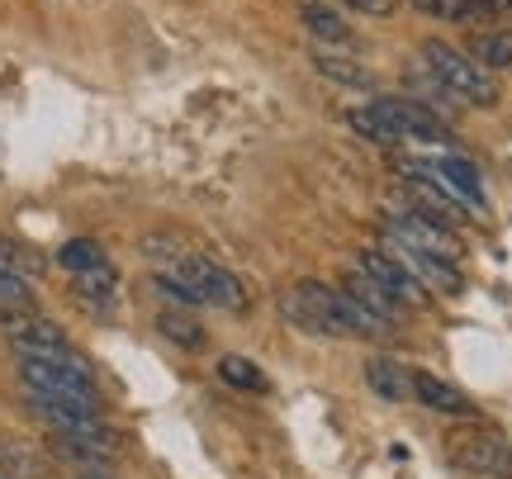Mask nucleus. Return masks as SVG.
Instances as JSON below:
<instances>
[{
  "instance_id": "1",
  "label": "nucleus",
  "mask_w": 512,
  "mask_h": 479,
  "mask_svg": "<svg viewBox=\"0 0 512 479\" xmlns=\"http://www.w3.org/2000/svg\"><path fill=\"white\" fill-rule=\"evenodd\" d=\"M280 309L313 337H389V328H394L389 318L370 314L361 299H351L347 290H332L323 280H304V285L285 290Z\"/></svg>"
},
{
  "instance_id": "2",
  "label": "nucleus",
  "mask_w": 512,
  "mask_h": 479,
  "mask_svg": "<svg viewBox=\"0 0 512 479\" xmlns=\"http://www.w3.org/2000/svg\"><path fill=\"white\" fill-rule=\"evenodd\" d=\"M422 67L437 76L456 100H465V105H479V110H494L498 105L494 72L479 67L470 53H460V48H451V43H441V38H427V43H422Z\"/></svg>"
},
{
  "instance_id": "3",
  "label": "nucleus",
  "mask_w": 512,
  "mask_h": 479,
  "mask_svg": "<svg viewBox=\"0 0 512 479\" xmlns=\"http://www.w3.org/2000/svg\"><path fill=\"white\" fill-rule=\"evenodd\" d=\"M384 233H389V238H399V242H408V247L437 252V257H446V261L465 257L456 228H446L441 219L422 214L418 204H408V200H403V204H384Z\"/></svg>"
},
{
  "instance_id": "4",
  "label": "nucleus",
  "mask_w": 512,
  "mask_h": 479,
  "mask_svg": "<svg viewBox=\"0 0 512 479\" xmlns=\"http://www.w3.org/2000/svg\"><path fill=\"white\" fill-rule=\"evenodd\" d=\"M166 276L181 280L200 304H214V309H228V314L247 309V290H242V280L233 276L228 266H214L209 257H176Z\"/></svg>"
},
{
  "instance_id": "5",
  "label": "nucleus",
  "mask_w": 512,
  "mask_h": 479,
  "mask_svg": "<svg viewBox=\"0 0 512 479\" xmlns=\"http://www.w3.org/2000/svg\"><path fill=\"white\" fill-rule=\"evenodd\" d=\"M19 380L29 394H57V399H95V380L86 361H43V356H19Z\"/></svg>"
},
{
  "instance_id": "6",
  "label": "nucleus",
  "mask_w": 512,
  "mask_h": 479,
  "mask_svg": "<svg viewBox=\"0 0 512 479\" xmlns=\"http://www.w3.org/2000/svg\"><path fill=\"white\" fill-rule=\"evenodd\" d=\"M53 451L72 465H114L119 461V432H110V427L95 418V423L53 432Z\"/></svg>"
},
{
  "instance_id": "7",
  "label": "nucleus",
  "mask_w": 512,
  "mask_h": 479,
  "mask_svg": "<svg viewBox=\"0 0 512 479\" xmlns=\"http://www.w3.org/2000/svg\"><path fill=\"white\" fill-rule=\"evenodd\" d=\"M384 252L389 257H399L413 276L427 285V295H460L465 290V276H460V266L456 261H446V257H437V252H422V247H408V242H399V238H389L384 233Z\"/></svg>"
},
{
  "instance_id": "8",
  "label": "nucleus",
  "mask_w": 512,
  "mask_h": 479,
  "mask_svg": "<svg viewBox=\"0 0 512 479\" xmlns=\"http://www.w3.org/2000/svg\"><path fill=\"white\" fill-rule=\"evenodd\" d=\"M375 110L399 129L403 143H427V148H441V143H451V129L441 124L437 114L427 110L422 100H394V95H380L375 100Z\"/></svg>"
},
{
  "instance_id": "9",
  "label": "nucleus",
  "mask_w": 512,
  "mask_h": 479,
  "mask_svg": "<svg viewBox=\"0 0 512 479\" xmlns=\"http://www.w3.org/2000/svg\"><path fill=\"white\" fill-rule=\"evenodd\" d=\"M413 171L422 176H432L441 190H451L460 204H470V209H484L489 195H484V176H479L475 162H465V157H451V152H441V157H427V162H413Z\"/></svg>"
},
{
  "instance_id": "10",
  "label": "nucleus",
  "mask_w": 512,
  "mask_h": 479,
  "mask_svg": "<svg viewBox=\"0 0 512 479\" xmlns=\"http://www.w3.org/2000/svg\"><path fill=\"white\" fill-rule=\"evenodd\" d=\"M451 456H456L460 470H470V475H489V479H512V446L494 432H475V437H460L451 446Z\"/></svg>"
},
{
  "instance_id": "11",
  "label": "nucleus",
  "mask_w": 512,
  "mask_h": 479,
  "mask_svg": "<svg viewBox=\"0 0 512 479\" xmlns=\"http://www.w3.org/2000/svg\"><path fill=\"white\" fill-rule=\"evenodd\" d=\"M356 266H361L366 276L380 280V285L399 299L403 309H422V304H427V285H422V280L413 276L399 257H389L384 247H380V252H361V257H356Z\"/></svg>"
},
{
  "instance_id": "12",
  "label": "nucleus",
  "mask_w": 512,
  "mask_h": 479,
  "mask_svg": "<svg viewBox=\"0 0 512 479\" xmlns=\"http://www.w3.org/2000/svg\"><path fill=\"white\" fill-rule=\"evenodd\" d=\"M413 404L432 408V413H441V418H479L475 399H470L465 389L437 380L432 370H413Z\"/></svg>"
},
{
  "instance_id": "13",
  "label": "nucleus",
  "mask_w": 512,
  "mask_h": 479,
  "mask_svg": "<svg viewBox=\"0 0 512 479\" xmlns=\"http://www.w3.org/2000/svg\"><path fill=\"white\" fill-rule=\"evenodd\" d=\"M408 204H418L422 214L441 219L446 228L465 223V214H470V204H460L451 190H441L432 176H422V171H413V166H408Z\"/></svg>"
},
{
  "instance_id": "14",
  "label": "nucleus",
  "mask_w": 512,
  "mask_h": 479,
  "mask_svg": "<svg viewBox=\"0 0 512 479\" xmlns=\"http://www.w3.org/2000/svg\"><path fill=\"white\" fill-rule=\"evenodd\" d=\"M366 385L380 394L384 404H413V366H403V361H370L366 366Z\"/></svg>"
},
{
  "instance_id": "15",
  "label": "nucleus",
  "mask_w": 512,
  "mask_h": 479,
  "mask_svg": "<svg viewBox=\"0 0 512 479\" xmlns=\"http://www.w3.org/2000/svg\"><path fill=\"white\" fill-rule=\"evenodd\" d=\"M299 19H304V29L318 38V48H323V43H328V48H347L351 43V24L332 10L328 0H304V5H299Z\"/></svg>"
},
{
  "instance_id": "16",
  "label": "nucleus",
  "mask_w": 512,
  "mask_h": 479,
  "mask_svg": "<svg viewBox=\"0 0 512 479\" xmlns=\"http://www.w3.org/2000/svg\"><path fill=\"white\" fill-rule=\"evenodd\" d=\"M342 290H347L351 299H361V304H366L370 314H380V318H389V323H394V318H399V299L389 295V290H384L380 280L375 276H366V271H361V266H347V271H342Z\"/></svg>"
},
{
  "instance_id": "17",
  "label": "nucleus",
  "mask_w": 512,
  "mask_h": 479,
  "mask_svg": "<svg viewBox=\"0 0 512 479\" xmlns=\"http://www.w3.org/2000/svg\"><path fill=\"white\" fill-rule=\"evenodd\" d=\"M313 67L332 81H342V86H356V91H370L375 86V76L361 67V62H347V57H337L332 48H313Z\"/></svg>"
},
{
  "instance_id": "18",
  "label": "nucleus",
  "mask_w": 512,
  "mask_h": 479,
  "mask_svg": "<svg viewBox=\"0 0 512 479\" xmlns=\"http://www.w3.org/2000/svg\"><path fill=\"white\" fill-rule=\"evenodd\" d=\"M347 124H351L356 133H361V138L380 143V148H403L399 129H394V124H389V119H384V114L375 110V105H366V110H351V114H347Z\"/></svg>"
},
{
  "instance_id": "19",
  "label": "nucleus",
  "mask_w": 512,
  "mask_h": 479,
  "mask_svg": "<svg viewBox=\"0 0 512 479\" xmlns=\"http://www.w3.org/2000/svg\"><path fill=\"white\" fill-rule=\"evenodd\" d=\"M219 375H223V385L247 389V394H266V389H271L266 370L256 366V361H247V356H223V361H219Z\"/></svg>"
},
{
  "instance_id": "20",
  "label": "nucleus",
  "mask_w": 512,
  "mask_h": 479,
  "mask_svg": "<svg viewBox=\"0 0 512 479\" xmlns=\"http://www.w3.org/2000/svg\"><path fill=\"white\" fill-rule=\"evenodd\" d=\"M470 57H475L479 67H489V72H512V29L475 38V43H470Z\"/></svg>"
},
{
  "instance_id": "21",
  "label": "nucleus",
  "mask_w": 512,
  "mask_h": 479,
  "mask_svg": "<svg viewBox=\"0 0 512 479\" xmlns=\"http://www.w3.org/2000/svg\"><path fill=\"white\" fill-rule=\"evenodd\" d=\"M57 266H62V271H72V276H81V271H95V266H105V247H100L95 238H72V242H62Z\"/></svg>"
},
{
  "instance_id": "22",
  "label": "nucleus",
  "mask_w": 512,
  "mask_h": 479,
  "mask_svg": "<svg viewBox=\"0 0 512 479\" xmlns=\"http://www.w3.org/2000/svg\"><path fill=\"white\" fill-rule=\"evenodd\" d=\"M114 285H119V276H114V266L105 261V266H95V271H81V276H76V295L86 299V304H105V309H110Z\"/></svg>"
},
{
  "instance_id": "23",
  "label": "nucleus",
  "mask_w": 512,
  "mask_h": 479,
  "mask_svg": "<svg viewBox=\"0 0 512 479\" xmlns=\"http://www.w3.org/2000/svg\"><path fill=\"white\" fill-rule=\"evenodd\" d=\"M157 328H162L166 342H176V347H185V351H200L204 347V328L195 323V318L171 314V309H166V314L157 318Z\"/></svg>"
},
{
  "instance_id": "24",
  "label": "nucleus",
  "mask_w": 512,
  "mask_h": 479,
  "mask_svg": "<svg viewBox=\"0 0 512 479\" xmlns=\"http://www.w3.org/2000/svg\"><path fill=\"white\" fill-rule=\"evenodd\" d=\"M422 15L446 19V24H475V5L470 0H413Z\"/></svg>"
},
{
  "instance_id": "25",
  "label": "nucleus",
  "mask_w": 512,
  "mask_h": 479,
  "mask_svg": "<svg viewBox=\"0 0 512 479\" xmlns=\"http://www.w3.org/2000/svg\"><path fill=\"white\" fill-rule=\"evenodd\" d=\"M0 465H5V470H15V475H29V479L43 475L38 456L29 451V446H19V442H0Z\"/></svg>"
},
{
  "instance_id": "26",
  "label": "nucleus",
  "mask_w": 512,
  "mask_h": 479,
  "mask_svg": "<svg viewBox=\"0 0 512 479\" xmlns=\"http://www.w3.org/2000/svg\"><path fill=\"white\" fill-rule=\"evenodd\" d=\"M29 299H34L29 295V280L0 266V304H5V309H29Z\"/></svg>"
},
{
  "instance_id": "27",
  "label": "nucleus",
  "mask_w": 512,
  "mask_h": 479,
  "mask_svg": "<svg viewBox=\"0 0 512 479\" xmlns=\"http://www.w3.org/2000/svg\"><path fill=\"white\" fill-rule=\"evenodd\" d=\"M342 5L366 19H380V15H394V10H399V0H342Z\"/></svg>"
},
{
  "instance_id": "28",
  "label": "nucleus",
  "mask_w": 512,
  "mask_h": 479,
  "mask_svg": "<svg viewBox=\"0 0 512 479\" xmlns=\"http://www.w3.org/2000/svg\"><path fill=\"white\" fill-rule=\"evenodd\" d=\"M470 5H475V19H494L512 10V0H470Z\"/></svg>"
},
{
  "instance_id": "29",
  "label": "nucleus",
  "mask_w": 512,
  "mask_h": 479,
  "mask_svg": "<svg viewBox=\"0 0 512 479\" xmlns=\"http://www.w3.org/2000/svg\"><path fill=\"white\" fill-rule=\"evenodd\" d=\"M76 479H119L110 465H76Z\"/></svg>"
}]
</instances>
